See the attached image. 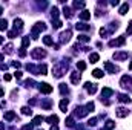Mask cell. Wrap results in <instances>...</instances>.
Returning <instances> with one entry per match:
<instances>
[{"label": "cell", "instance_id": "obj_1", "mask_svg": "<svg viewBox=\"0 0 132 130\" xmlns=\"http://www.w3.org/2000/svg\"><path fill=\"white\" fill-rule=\"evenodd\" d=\"M66 70H68V63L66 61H59L57 64L52 67V75L55 78H62L66 73Z\"/></svg>", "mask_w": 132, "mask_h": 130}, {"label": "cell", "instance_id": "obj_2", "mask_svg": "<svg viewBox=\"0 0 132 130\" xmlns=\"http://www.w3.org/2000/svg\"><path fill=\"white\" fill-rule=\"evenodd\" d=\"M45 29H46V25H45L43 22H37L32 26V29H31V34H32L34 40H37V38H38V32H42V31H45Z\"/></svg>", "mask_w": 132, "mask_h": 130}, {"label": "cell", "instance_id": "obj_3", "mask_svg": "<svg viewBox=\"0 0 132 130\" xmlns=\"http://www.w3.org/2000/svg\"><path fill=\"white\" fill-rule=\"evenodd\" d=\"M31 57L35 58V60H42V58L46 57V52L43 49H40V48H35V49H32V52H31Z\"/></svg>", "mask_w": 132, "mask_h": 130}, {"label": "cell", "instance_id": "obj_4", "mask_svg": "<svg viewBox=\"0 0 132 130\" xmlns=\"http://www.w3.org/2000/svg\"><path fill=\"white\" fill-rule=\"evenodd\" d=\"M120 86H121L123 89H129L132 86V78L129 75H125V77L121 78V81H120Z\"/></svg>", "mask_w": 132, "mask_h": 130}, {"label": "cell", "instance_id": "obj_5", "mask_svg": "<svg viewBox=\"0 0 132 130\" xmlns=\"http://www.w3.org/2000/svg\"><path fill=\"white\" fill-rule=\"evenodd\" d=\"M125 43H126V38H125V37H118V38H115V40H111V41H109V46H111V48H114V46L117 48V46H123Z\"/></svg>", "mask_w": 132, "mask_h": 130}, {"label": "cell", "instance_id": "obj_6", "mask_svg": "<svg viewBox=\"0 0 132 130\" xmlns=\"http://www.w3.org/2000/svg\"><path fill=\"white\" fill-rule=\"evenodd\" d=\"M38 89L42 94H51L52 92V86H49L48 83H40L38 84Z\"/></svg>", "mask_w": 132, "mask_h": 130}, {"label": "cell", "instance_id": "obj_7", "mask_svg": "<svg viewBox=\"0 0 132 130\" xmlns=\"http://www.w3.org/2000/svg\"><path fill=\"white\" fill-rule=\"evenodd\" d=\"M89 113V110L86 109V107H75V116H78V118H83V116H86Z\"/></svg>", "mask_w": 132, "mask_h": 130}, {"label": "cell", "instance_id": "obj_8", "mask_svg": "<svg viewBox=\"0 0 132 130\" xmlns=\"http://www.w3.org/2000/svg\"><path fill=\"white\" fill-rule=\"evenodd\" d=\"M115 115H117L118 118H125V116L129 115V110H128L126 107H118V109H115Z\"/></svg>", "mask_w": 132, "mask_h": 130}, {"label": "cell", "instance_id": "obj_9", "mask_svg": "<svg viewBox=\"0 0 132 130\" xmlns=\"http://www.w3.org/2000/svg\"><path fill=\"white\" fill-rule=\"evenodd\" d=\"M71 35H72V32L68 29V31H65V32H62L60 34V41L62 43H68L69 40H71Z\"/></svg>", "mask_w": 132, "mask_h": 130}, {"label": "cell", "instance_id": "obj_10", "mask_svg": "<svg viewBox=\"0 0 132 130\" xmlns=\"http://www.w3.org/2000/svg\"><path fill=\"white\" fill-rule=\"evenodd\" d=\"M85 87H86L88 94H91V95H94V94L97 92V84H94V83H86Z\"/></svg>", "mask_w": 132, "mask_h": 130}, {"label": "cell", "instance_id": "obj_11", "mask_svg": "<svg viewBox=\"0 0 132 130\" xmlns=\"http://www.w3.org/2000/svg\"><path fill=\"white\" fill-rule=\"evenodd\" d=\"M128 57H129V54H128V52H115V54H114V60H118V61L126 60Z\"/></svg>", "mask_w": 132, "mask_h": 130}, {"label": "cell", "instance_id": "obj_12", "mask_svg": "<svg viewBox=\"0 0 132 130\" xmlns=\"http://www.w3.org/2000/svg\"><path fill=\"white\" fill-rule=\"evenodd\" d=\"M104 69H106L108 72H111V73L118 72V67H117V66H114V64H111L109 61H106V63H104Z\"/></svg>", "mask_w": 132, "mask_h": 130}, {"label": "cell", "instance_id": "obj_13", "mask_svg": "<svg viewBox=\"0 0 132 130\" xmlns=\"http://www.w3.org/2000/svg\"><path fill=\"white\" fill-rule=\"evenodd\" d=\"M112 95H114V90H112V89L103 87V90H101V99H103V98H108V97H112Z\"/></svg>", "mask_w": 132, "mask_h": 130}, {"label": "cell", "instance_id": "obj_14", "mask_svg": "<svg viewBox=\"0 0 132 130\" xmlns=\"http://www.w3.org/2000/svg\"><path fill=\"white\" fill-rule=\"evenodd\" d=\"M71 83L72 84H78L80 83V73L78 72H71Z\"/></svg>", "mask_w": 132, "mask_h": 130}, {"label": "cell", "instance_id": "obj_15", "mask_svg": "<svg viewBox=\"0 0 132 130\" xmlns=\"http://www.w3.org/2000/svg\"><path fill=\"white\" fill-rule=\"evenodd\" d=\"M22 28H23V22L20 18H15L14 20V29L15 31H22Z\"/></svg>", "mask_w": 132, "mask_h": 130}, {"label": "cell", "instance_id": "obj_16", "mask_svg": "<svg viewBox=\"0 0 132 130\" xmlns=\"http://www.w3.org/2000/svg\"><path fill=\"white\" fill-rule=\"evenodd\" d=\"M75 28H77L78 31H89V29H91V26H89V25H86V23H77V25H75Z\"/></svg>", "mask_w": 132, "mask_h": 130}, {"label": "cell", "instance_id": "obj_17", "mask_svg": "<svg viewBox=\"0 0 132 130\" xmlns=\"http://www.w3.org/2000/svg\"><path fill=\"white\" fill-rule=\"evenodd\" d=\"M78 17H80L81 20H89V18H91V12L85 9V11H81V12H80V15H78Z\"/></svg>", "mask_w": 132, "mask_h": 130}, {"label": "cell", "instance_id": "obj_18", "mask_svg": "<svg viewBox=\"0 0 132 130\" xmlns=\"http://www.w3.org/2000/svg\"><path fill=\"white\" fill-rule=\"evenodd\" d=\"M46 121H48L49 124H54V126H57V121H59V118H57V115H51V116H48V118H46Z\"/></svg>", "mask_w": 132, "mask_h": 130}, {"label": "cell", "instance_id": "obj_19", "mask_svg": "<svg viewBox=\"0 0 132 130\" xmlns=\"http://www.w3.org/2000/svg\"><path fill=\"white\" fill-rule=\"evenodd\" d=\"M114 127H115V123H114V121H111V119H108V121H106V124H104V129H103V130H112Z\"/></svg>", "mask_w": 132, "mask_h": 130}, {"label": "cell", "instance_id": "obj_20", "mask_svg": "<svg viewBox=\"0 0 132 130\" xmlns=\"http://www.w3.org/2000/svg\"><path fill=\"white\" fill-rule=\"evenodd\" d=\"M118 101H121V103H131V98L128 97L126 94H120L118 95Z\"/></svg>", "mask_w": 132, "mask_h": 130}, {"label": "cell", "instance_id": "obj_21", "mask_svg": "<svg viewBox=\"0 0 132 130\" xmlns=\"http://www.w3.org/2000/svg\"><path fill=\"white\" fill-rule=\"evenodd\" d=\"M43 43H45L46 46H54V41H52V38H51L49 35H46V37H43Z\"/></svg>", "mask_w": 132, "mask_h": 130}, {"label": "cell", "instance_id": "obj_22", "mask_svg": "<svg viewBox=\"0 0 132 130\" xmlns=\"http://www.w3.org/2000/svg\"><path fill=\"white\" fill-rule=\"evenodd\" d=\"M5 119H6V121L15 119V113H14V112H6V113H5Z\"/></svg>", "mask_w": 132, "mask_h": 130}, {"label": "cell", "instance_id": "obj_23", "mask_svg": "<svg viewBox=\"0 0 132 130\" xmlns=\"http://www.w3.org/2000/svg\"><path fill=\"white\" fill-rule=\"evenodd\" d=\"M65 124L68 126V127H75V123H74V118L72 116H69V118H66V121H65Z\"/></svg>", "mask_w": 132, "mask_h": 130}, {"label": "cell", "instance_id": "obj_24", "mask_svg": "<svg viewBox=\"0 0 132 130\" xmlns=\"http://www.w3.org/2000/svg\"><path fill=\"white\" fill-rule=\"evenodd\" d=\"M42 121H45V118L43 116H34V119H32V124L34 126H38V124H42Z\"/></svg>", "mask_w": 132, "mask_h": 130}, {"label": "cell", "instance_id": "obj_25", "mask_svg": "<svg viewBox=\"0 0 132 130\" xmlns=\"http://www.w3.org/2000/svg\"><path fill=\"white\" fill-rule=\"evenodd\" d=\"M60 110L66 113V110H68V99H62L60 101Z\"/></svg>", "mask_w": 132, "mask_h": 130}, {"label": "cell", "instance_id": "obj_26", "mask_svg": "<svg viewBox=\"0 0 132 130\" xmlns=\"http://www.w3.org/2000/svg\"><path fill=\"white\" fill-rule=\"evenodd\" d=\"M128 11H129V5H128V3H123V5H121V8H120V14H121V15H125Z\"/></svg>", "mask_w": 132, "mask_h": 130}, {"label": "cell", "instance_id": "obj_27", "mask_svg": "<svg viewBox=\"0 0 132 130\" xmlns=\"http://www.w3.org/2000/svg\"><path fill=\"white\" fill-rule=\"evenodd\" d=\"M5 29H8V22L6 18H0V31H5Z\"/></svg>", "mask_w": 132, "mask_h": 130}, {"label": "cell", "instance_id": "obj_28", "mask_svg": "<svg viewBox=\"0 0 132 130\" xmlns=\"http://www.w3.org/2000/svg\"><path fill=\"white\" fill-rule=\"evenodd\" d=\"M63 14H65V17H68V18H71V17L74 15V14H72V9H71V8H68V6H65Z\"/></svg>", "mask_w": 132, "mask_h": 130}, {"label": "cell", "instance_id": "obj_29", "mask_svg": "<svg viewBox=\"0 0 132 130\" xmlns=\"http://www.w3.org/2000/svg\"><path fill=\"white\" fill-rule=\"evenodd\" d=\"M51 17H52V20H57V17H59V9L55 6L51 9Z\"/></svg>", "mask_w": 132, "mask_h": 130}, {"label": "cell", "instance_id": "obj_30", "mask_svg": "<svg viewBox=\"0 0 132 130\" xmlns=\"http://www.w3.org/2000/svg\"><path fill=\"white\" fill-rule=\"evenodd\" d=\"M29 46V37H23L22 40V49H26Z\"/></svg>", "mask_w": 132, "mask_h": 130}, {"label": "cell", "instance_id": "obj_31", "mask_svg": "<svg viewBox=\"0 0 132 130\" xmlns=\"http://www.w3.org/2000/svg\"><path fill=\"white\" fill-rule=\"evenodd\" d=\"M98 54H91V55H89V61H91V63H97V61H98Z\"/></svg>", "mask_w": 132, "mask_h": 130}, {"label": "cell", "instance_id": "obj_32", "mask_svg": "<svg viewBox=\"0 0 132 130\" xmlns=\"http://www.w3.org/2000/svg\"><path fill=\"white\" fill-rule=\"evenodd\" d=\"M91 38L88 37V35H85V34H81V35H78V41H81V43H86V41H89Z\"/></svg>", "mask_w": 132, "mask_h": 130}, {"label": "cell", "instance_id": "obj_33", "mask_svg": "<svg viewBox=\"0 0 132 130\" xmlns=\"http://www.w3.org/2000/svg\"><path fill=\"white\" fill-rule=\"evenodd\" d=\"M92 75H94L95 78H101V77H103V70H100V69H95V70L92 72Z\"/></svg>", "mask_w": 132, "mask_h": 130}, {"label": "cell", "instance_id": "obj_34", "mask_svg": "<svg viewBox=\"0 0 132 130\" xmlns=\"http://www.w3.org/2000/svg\"><path fill=\"white\" fill-rule=\"evenodd\" d=\"M12 49H14V46H12L11 43L5 46V52H6V54H12Z\"/></svg>", "mask_w": 132, "mask_h": 130}, {"label": "cell", "instance_id": "obj_35", "mask_svg": "<svg viewBox=\"0 0 132 130\" xmlns=\"http://www.w3.org/2000/svg\"><path fill=\"white\" fill-rule=\"evenodd\" d=\"M22 113L23 115H32V110L29 107H22Z\"/></svg>", "mask_w": 132, "mask_h": 130}, {"label": "cell", "instance_id": "obj_36", "mask_svg": "<svg viewBox=\"0 0 132 130\" xmlns=\"http://www.w3.org/2000/svg\"><path fill=\"white\" fill-rule=\"evenodd\" d=\"M88 126H89V127H95V126H97V118H91V119L88 121Z\"/></svg>", "mask_w": 132, "mask_h": 130}, {"label": "cell", "instance_id": "obj_37", "mask_svg": "<svg viewBox=\"0 0 132 130\" xmlns=\"http://www.w3.org/2000/svg\"><path fill=\"white\" fill-rule=\"evenodd\" d=\"M52 26H54L55 29H59V28H62V22H60V20H52Z\"/></svg>", "mask_w": 132, "mask_h": 130}, {"label": "cell", "instance_id": "obj_38", "mask_svg": "<svg viewBox=\"0 0 132 130\" xmlns=\"http://www.w3.org/2000/svg\"><path fill=\"white\" fill-rule=\"evenodd\" d=\"M42 107H43V109H51V101H49V99L43 101V103H42Z\"/></svg>", "mask_w": 132, "mask_h": 130}, {"label": "cell", "instance_id": "obj_39", "mask_svg": "<svg viewBox=\"0 0 132 130\" xmlns=\"http://www.w3.org/2000/svg\"><path fill=\"white\" fill-rule=\"evenodd\" d=\"M77 69L85 70V69H86V63H85V61H78V63H77Z\"/></svg>", "mask_w": 132, "mask_h": 130}, {"label": "cell", "instance_id": "obj_40", "mask_svg": "<svg viewBox=\"0 0 132 130\" xmlns=\"http://www.w3.org/2000/svg\"><path fill=\"white\" fill-rule=\"evenodd\" d=\"M60 92L65 95V94H68L69 90H68V87H66V84H60Z\"/></svg>", "mask_w": 132, "mask_h": 130}, {"label": "cell", "instance_id": "obj_41", "mask_svg": "<svg viewBox=\"0 0 132 130\" xmlns=\"http://www.w3.org/2000/svg\"><path fill=\"white\" fill-rule=\"evenodd\" d=\"M86 109H88L89 112H92V110L95 109V106H94V103H88V104H86Z\"/></svg>", "mask_w": 132, "mask_h": 130}, {"label": "cell", "instance_id": "obj_42", "mask_svg": "<svg viewBox=\"0 0 132 130\" xmlns=\"http://www.w3.org/2000/svg\"><path fill=\"white\" fill-rule=\"evenodd\" d=\"M25 86H26V87H32L34 86V80H26V81H25Z\"/></svg>", "mask_w": 132, "mask_h": 130}, {"label": "cell", "instance_id": "obj_43", "mask_svg": "<svg viewBox=\"0 0 132 130\" xmlns=\"http://www.w3.org/2000/svg\"><path fill=\"white\" fill-rule=\"evenodd\" d=\"M83 6H85L83 2H75V3H74V8H83Z\"/></svg>", "mask_w": 132, "mask_h": 130}, {"label": "cell", "instance_id": "obj_44", "mask_svg": "<svg viewBox=\"0 0 132 130\" xmlns=\"http://www.w3.org/2000/svg\"><path fill=\"white\" fill-rule=\"evenodd\" d=\"M3 80H5V81H11V75H9V73H5V75H3Z\"/></svg>", "mask_w": 132, "mask_h": 130}, {"label": "cell", "instance_id": "obj_45", "mask_svg": "<svg viewBox=\"0 0 132 130\" xmlns=\"http://www.w3.org/2000/svg\"><path fill=\"white\" fill-rule=\"evenodd\" d=\"M126 32L132 34V20H131V23H129V26H128V29H126Z\"/></svg>", "mask_w": 132, "mask_h": 130}, {"label": "cell", "instance_id": "obj_46", "mask_svg": "<svg viewBox=\"0 0 132 130\" xmlns=\"http://www.w3.org/2000/svg\"><path fill=\"white\" fill-rule=\"evenodd\" d=\"M19 55H20V57H26V51H25V49H20Z\"/></svg>", "mask_w": 132, "mask_h": 130}, {"label": "cell", "instance_id": "obj_47", "mask_svg": "<svg viewBox=\"0 0 132 130\" xmlns=\"http://www.w3.org/2000/svg\"><path fill=\"white\" fill-rule=\"evenodd\" d=\"M14 77H15V78H22L23 75H22V72H20V70H17V72L14 73Z\"/></svg>", "mask_w": 132, "mask_h": 130}, {"label": "cell", "instance_id": "obj_48", "mask_svg": "<svg viewBox=\"0 0 132 130\" xmlns=\"http://www.w3.org/2000/svg\"><path fill=\"white\" fill-rule=\"evenodd\" d=\"M11 64L14 66V67H20V63H19V61H12Z\"/></svg>", "mask_w": 132, "mask_h": 130}, {"label": "cell", "instance_id": "obj_49", "mask_svg": "<svg viewBox=\"0 0 132 130\" xmlns=\"http://www.w3.org/2000/svg\"><path fill=\"white\" fill-rule=\"evenodd\" d=\"M111 5H112V6H117V5H118V2H117V0H114V2H111Z\"/></svg>", "mask_w": 132, "mask_h": 130}, {"label": "cell", "instance_id": "obj_50", "mask_svg": "<svg viewBox=\"0 0 132 130\" xmlns=\"http://www.w3.org/2000/svg\"><path fill=\"white\" fill-rule=\"evenodd\" d=\"M3 94H5V90H3V89H2V87H0V98L3 97Z\"/></svg>", "mask_w": 132, "mask_h": 130}, {"label": "cell", "instance_id": "obj_51", "mask_svg": "<svg viewBox=\"0 0 132 130\" xmlns=\"http://www.w3.org/2000/svg\"><path fill=\"white\" fill-rule=\"evenodd\" d=\"M51 130H59V127H57V126H52V127H51Z\"/></svg>", "mask_w": 132, "mask_h": 130}, {"label": "cell", "instance_id": "obj_52", "mask_svg": "<svg viewBox=\"0 0 132 130\" xmlns=\"http://www.w3.org/2000/svg\"><path fill=\"white\" fill-rule=\"evenodd\" d=\"M129 70H132V61H131V64H129Z\"/></svg>", "mask_w": 132, "mask_h": 130}, {"label": "cell", "instance_id": "obj_53", "mask_svg": "<svg viewBox=\"0 0 132 130\" xmlns=\"http://www.w3.org/2000/svg\"><path fill=\"white\" fill-rule=\"evenodd\" d=\"M0 43H3V37H0Z\"/></svg>", "mask_w": 132, "mask_h": 130}, {"label": "cell", "instance_id": "obj_54", "mask_svg": "<svg viewBox=\"0 0 132 130\" xmlns=\"http://www.w3.org/2000/svg\"><path fill=\"white\" fill-rule=\"evenodd\" d=\"M0 130H3V124H0Z\"/></svg>", "mask_w": 132, "mask_h": 130}]
</instances>
